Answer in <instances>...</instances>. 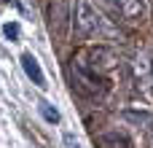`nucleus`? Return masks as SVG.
I'll list each match as a JSON object with an SVG mask.
<instances>
[{"label":"nucleus","mask_w":153,"mask_h":148,"mask_svg":"<svg viewBox=\"0 0 153 148\" xmlns=\"http://www.w3.org/2000/svg\"><path fill=\"white\" fill-rule=\"evenodd\" d=\"M3 32H5L11 40H16V38H19V24H13V22H11V24H5V27H3Z\"/></svg>","instance_id":"423d86ee"},{"label":"nucleus","mask_w":153,"mask_h":148,"mask_svg":"<svg viewBox=\"0 0 153 148\" xmlns=\"http://www.w3.org/2000/svg\"><path fill=\"white\" fill-rule=\"evenodd\" d=\"M70 11H73L70 0H51L48 3V30L54 32L56 40H67V35H70V24H73Z\"/></svg>","instance_id":"f03ea898"},{"label":"nucleus","mask_w":153,"mask_h":148,"mask_svg":"<svg viewBox=\"0 0 153 148\" xmlns=\"http://www.w3.org/2000/svg\"><path fill=\"white\" fill-rule=\"evenodd\" d=\"M102 146L105 148H132V140L124 132H108V135H102Z\"/></svg>","instance_id":"39448f33"},{"label":"nucleus","mask_w":153,"mask_h":148,"mask_svg":"<svg viewBox=\"0 0 153 148\" xmlns=\"http://www.w3.org/2000/svg\"><path fill=\"white\" fill-rule=\"evenodd\" d=\"M108 3L116 11V16L129 27H140L148 19V3L145 0H108Z\"/></svg>","instance_id":"7ed1b4c3"},{"label":"nucleus","mask_w":153,"mask_h":148,"mask_svg":"<svg viewBox=\"0 0 153 148\" xmlns=\"http://www.w3.org/2000/svg\"><path fill=\"white\" fill-rule=\"evenodd\" d=\"M40 111H43V116H46L48 121H56V119H59V113H56V111H51V108H48V102H40Z\"/></svg>","instance_id":"0eeeda50"},{"label":"nucleus","mask_w":153,"mask_h":148,"mask_svg":"<svg viewBox=\"0 0 153 148\" xmlns=\"http://www.w3.org/2000/svg\"><path fill=\"white\" fill-rule=\"evenodd\" d=\"M22 65H24V73L32 78L35 86H46V75H43L40 65H38V59H35L32 54H24V57H22Z\"/></svg>","instance_id":"20e7f679"},{"label":"nucleus","mask_w":153,"mask_h":148,"mask_svg":"<svg viewBox=\"0 0 153 148\" xmlns=\"http://www.w3.org/2000/svg\"><path fill=\"white\" fill-rule=\"evenodd\" d=\"M151 138H153V127H151Z\"/></svg>","instance_id":"1a4fd4ad"},{"label":"nucleus","mask_w":153,"mask_h":148,"mask_svg":"<svg viewBox=\"0 0 153 148\" xmlns=\"http://www.w3.org/2000/svg\"><path fill=\"white\" fill-rule=\"evenodd\" d=\"M75 30L86 40H121V30L110 24V19H105L97 8H91L89 0H78Z\"/></svg>","instance_id":"f257e3e1"},{"label":"nucleus","mask_w":153,"mask_h":148,"mask_svg":"<svg viewBox=\"0 0 153 148\" xmlns=\"http://www.w3.org/2000/svg\"><path fill=\"white\" fill-rule=\"evenodd\" d=\"M65 146H67V148H81V146H78V140L73 138V132H65Z\"/></svg>","instance_id":"6e6552de"}]
</instances>
